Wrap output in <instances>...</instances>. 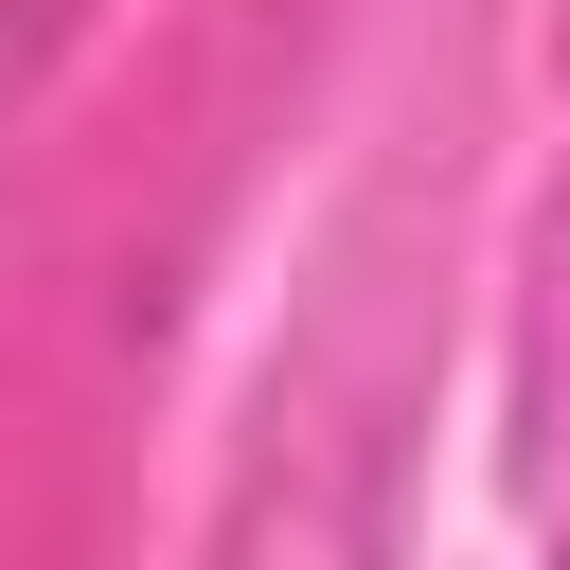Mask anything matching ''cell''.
<instances>
[{"label":"cell","mask_w":570,"mask_h":570,"mask_svg":"<svg viewBox=\"0 0 570 570\" xmlns=\"http://www.w3.org/2000/svg\"><path fill=\"white\" fill-rule=\"evenodd\" d=\"M552 570H570V552H552Z\"/></svg>","instance_id":"1"}]
</instances>
